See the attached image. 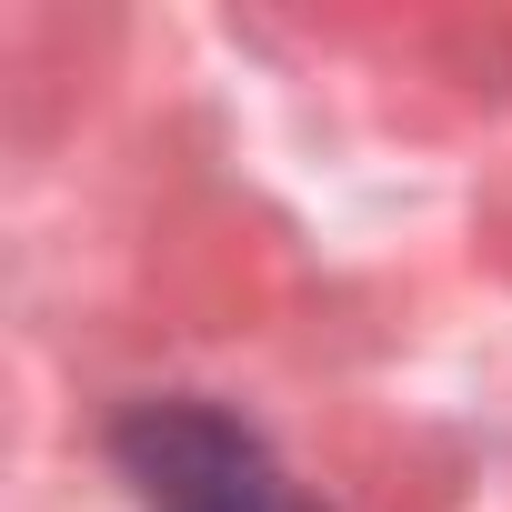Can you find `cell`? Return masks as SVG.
Masks as SVG:
<instances>
[{
	"instance_id": "1",
	"label": "cell",
	"mask_w": 512,
	"mask_h": 512,
	"mask_svg": "<svg viewBox=\"0 0 512 512\" xmlns=\"http://www.w3.org/2000/svg\"><path fill=\"white\" fill-rule=\"evenodd\" d=\"M111 462H121L141 512H322L262 432L201 392L131 402L111 422Z\"/></svg>"
}]
</instances>
